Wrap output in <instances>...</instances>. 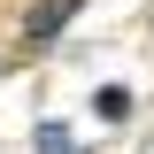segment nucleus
Here are the masks:
<instances>
[{"instance_id": "nucleus-3", "label": "nucleus", "mask_w": 154, "mask_h": 154, "mask_svg": "<svg viewBox=\"0 0 154 154\" xmlns=\"http://www.w3.org/2000/svg\"><path fill=\"white\" fill-rule=\"evenodd\" d=\"M38 154H85V146H77L62 123H38Z\"/></svg>"}, {"instance_id": "nucleus-1", "label": "nucleus", "mask_w": 154, "mask_h": 154, "mask_svg": "<svg viewBox=\"0 0 154 154\" xmlns=\"http://www.w3.org/2000/svg\"><path fill=\"white\" fill-rule=\"evenodd\" d=\"M69 16H77V0H31V16H23V38H31V46H46V38H54Z\"/></svg>"}, {"instance_id": "nucleus-2", "label": "nucleus", "mask_w": 154, "mask_h": 154, "mask_svg": "<svg viewBox=\"0 0 154 154\" xmlns=\"http://www.w3.org/2000/svg\"><path fill=\"white\" fill-rule=\"evenodd\" d=\"M93 108L108 116V123H123V116H131V93H123V85H100V93H93Z\"/></svg>"}]
</instances>
